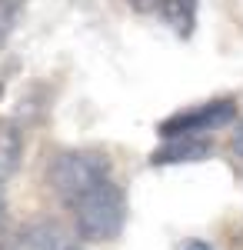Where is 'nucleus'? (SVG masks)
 <instances>
[{
	"mask_svg": "<svg viewBox=\"0 0 243 250\" xmlns=\"http://www.w3.org/2000/svg\"><path fill=\"white\" fill-rule=\"evenodd\" d=\"M133 10H140V14H147V10H157V0H130Z\"/></svg>",
	"mask_w": 243,
	"mask_h": 250,
	"instance_id": "9d476101",
	"label": "nucleus"
},
{
	"mask_svg": "<svg viewBox=\"0 0 243 250\" xmlns=\"http://www.w3.org/2000/svg\"><path fill=\"white\" fill-rule=\"evenodd\" d=\"M67 250H80V247H67Z\"/></svg>",
	"mask_w": 243,
	"mask_h": 250,
	"instance_id": "ddd939ff",
	"label": "nucleus"
},
{
	"mask_svg": "<svg viewBox=\"0 0 243 250\" xmlns=\"http://www.w3.org/2000/svg\"><path fill=\"white\" fill-rule=\"evenodd\" d=\"M233 150H237V154L243 157V124H240V130L233 134Z\"/></svg>",
	"mask_w": 243,
	"mask_h": 250,
	"instance_id": "9b49d317",
	"label": "nucleus"
},
{
	"mask_svg": "<svg viewBox=\"0 0 243 250\" xmlns=\"http://www.w3.org/2000/svg\"><path fill=\"white\" fill-rule=\"evenodd\" d=\"M177 250H213L206 240H197V237H187V240H180V247Z\"/></svg>",
	"mask_w": 243,
	"mask_h": 250,
	"instance_id": "1a4fd4ad",
	"label": "nucleus"
},
{
	"mask_svg": "<svg viewBox=\"0 0 243 250\" xmlns=\"http://www.w3.org/2000/svg\"><path fill=\"white\" fill-rule=\"evenodd\" d=\"M7 250H67V247H63L60 230L50 220H34V224H27V227H20L14 233Z\"/></svg>",
	"mask_w": 243,
	"mask_h": 250,
	"instance_id": "39448f33",
	"label": "nucleus"
},
{
	"mask_svg": "<svg viewBox=\"0 0 243 250\" xmlns=\"http://www.w3.org/2000/svg\"><path fill=\"white\" fill-rule=\"evenodd\" d=\"M123 224H127V193L113 180L97 184L74 204V227L90 244L113 240L123 230Z\"/></svg>",
	"mask_w": 243,
	"mask_h": 250,
	"instance_id": "f257e3e1",
	"label": "nucleus"
},
{
	"mask_svg": "<svg viewBox=\"0 0 243 250\" xmlns=\"http://www.w3.org/2000/svg\"><path fill=\"white\" fill-rule=\"evenodd\" d=\"M237 114H240V107H237L233 97H217V100L187 107V110L173 114L170 120H163L160 124V134L163 137H183V134H200V130H217V127L233 124Z\"/></svg>",
	"mask_w": 243,
	"mask_h": 250,
	"instance_id": "7ed1b4c3",
	"label": "nucleus"
},
{
	"mask_svg": "<svg viewBox=\"0 0 243 250\" xmlns=\"http://www.w3.org/2000/svg\"><path fill=\"white\" fill-rule=\"evenodd\" d=\"M20 154H23V134L17 124L3 120L0 124V184H7L20 167Z\"/></svg>",
	"mask_w": 243,
	"mask_h": 250,
	"instance_id": "0eeeda50",
	"label": "nucleus"
},
{
	"mask_svg": "<svg viewBox=\"0 0 243 250\" xmlns=\"http://www.w3.org/2000/svg\"><path fill=\"white\" fill-rule=\"evenodd\" d=\"M197 10H200V0H157V14L163 17V23L180 40L193 37V30H197Z\"/></svg>",
	"mask_w": 243,
	"mask_h": 250,
	"instance_id": "423d86ee",
	"label": "nucleus"
},
{
	"mask_svg": "<svg viewBox=\"0 0 243 250\" xmlns=\"http://www.w3.org/2000/svg\"><path fill=\"white\" fill-rule=\"evenodd\" d=\"M23 7H27V0H0V47H3V40L10 37V30L20 20Z\"/></svg>",
	"mask_w": 243,
	"mask_h": 250,
	"instance_id": "6e6552de",
	"label": "nucleus"
},
{
	"mask_svg": "<svg viewBox=\"0 0 243 250\" xmlns=\"http://www.w3.org/2000/svg\"><path fill=\"white\" fill-rule=\"evenodd\" d=\"M3 213H7V207H3V184H0V224H3Z\"/></svg>",
	"mask_w": 243,
	"mask_h": 250,
	"instance_id": "f8f14e48",
	"label": "nucleus"
},
{
	"mask_svg": "<svg viewBox=\"0 0 243 250\" xmlns=\"http://www.w3.org/2000/svg\"><path fill=\"white\" fill-rule=\"evenodd\" d=\"M110 180V157L94 147H80V150H63L50 160L47 167V184L50 190L74 207L87 190H94L97 184Z\"/></svg>",
	"mask_w": 243,
	"mask_h": 250,
	"instance_id": "f03ea898",
	"label": "nucleus"
},
{
	"mask_svg": "<svg viewBox=\"0 0 243 250\" xmlns=\"http://www.w3.org/2000/svg\"><path fill=\"white\" fill-rule=\"evenodd\" d=\"M213 154V144L200 134L163 137V144L150 154V167H173V164H197Z\"/></svg>",
	"mask_w": 243,
	"mask_h": 250,
	"instance_id": "20e7f679",
	"label": "nucleus"
}]
</instances>
